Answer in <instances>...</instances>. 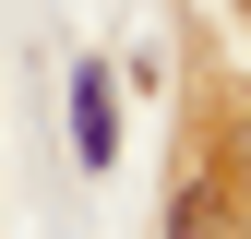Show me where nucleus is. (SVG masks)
<instances>
[{"mask_svg": "<svg viewBox=\"0 0 251 239\" xmlns=\"http://www.w3.org/2000/svg\"><path fill=\"white\" fill-rule=\"evenodd\" d=\"M72 156L96 167V179H108V156H120V96H108V72H96V60L72 72Z\"/></svg>", "mask_w": 251, "mask_h": 239, "instance_id": "1", "label": "nucleus"}, {"mask_svg": "<svg viewBox=\"0 0 251 239\" xmlns=\"http://www.w3.org/2000/svg\"><path fill=\"white\" fill-rule=\"evenodd\" d=\"M168 227H179V239H215V203H203V191H179V215H168Z\"/></svg>", "mask_w": 251, "mask_h": 239, "instance_id": "2", "label": "nucleus"}]
</instances>
